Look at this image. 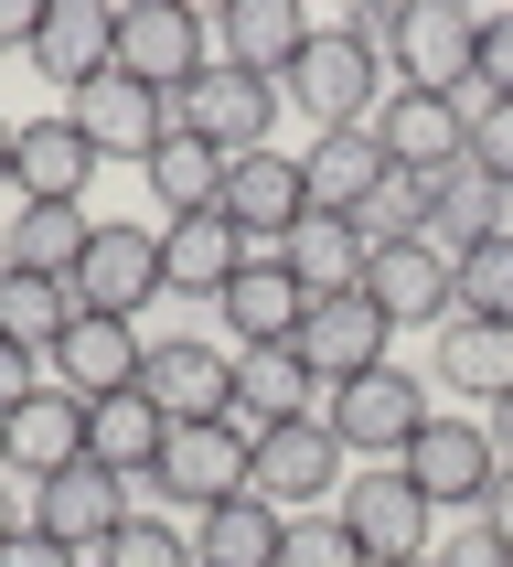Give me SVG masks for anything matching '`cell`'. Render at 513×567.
<instances>
[{
	"instance_id": "cell-9",
	"label": "cell",
	"mask_w": 513,
	"mask_h": 567,
	"mask_svg": "<svg viewBox=\"0 0 513 567\" xmlns=\"http://www.w3.org/2000/svg\"><path fill=\"white\" fill-rule=\"evenodd\" d=\"M428 514L439 504H428L396 461H375L364 482H343V525H353V546H364L375 567H417L428 557Z\"/></svg>"
},
{
	"instance_id": "cell-39",
	"label": "cell",
	"mask_w": 513,
	"mask_h": 567,
	"mask_svg": "<svg viewBox=\"0 0 513 567\" xmlns=\"http://www.w3.org/2000/svg\"><path fill=\"white\" fill-rule=\"evenodd\" d=\"M471 172H492V183L513 193V107H481L471 118Z\"/></svg>"
},
{
	"instance_id": "cell-16",
	"label": "cell",
	"mask_w": 513,
	"mask_h": 567,
	"mask_svg": "<svg viewBox=\"0 0 513 567\" xmlns=\"http://www.w3.org/2000/svg\"><path fill=\"white\" fill-rule=\"evenodd\" d=\"M256 493L279 514H311L343 493V440L321 417H289V429H256Z\"/></svg>"
},
{
	"instance_id": "cell-29",
	"label": "cell",
	"mask_w": 513,
	"mask_h": 567,
	"mask_svg": "<svg viewBox=\"0 0 513 567\" xmlns=\"http://www.w3.org/2000/svg\"><path fill=\"white\" fill-rule=\"evenodd\" d=\"M439 385L471 396V408H503L513 396V332L503 321H449L439 332Z\"/></svg>"
},
{
	"instance_id": "cell-40",
	"label": "cell",
	"mask_w": 513,
	"mask_h": 567,
	"mask_svg": "<svg viewBox=\"0 0 513 567\" xmlns=\"http://www.w3.org/2000/svg\"><path fill=\"white\" fill-rule=\"evenodd\" d=\"M428 567H513V546H503V536H492V525L471 514L460 536H439V546H428Z\"/></svg>"
},
{
	"instance_id": "cell-3",
	"label": "cell",
	"mask_w": 513,
	"mask_h": 567,
	"mask_svg": "<svg viewBox=\"0 0 513 567\" xmlns=\"http://www.w3.org/2000/svg\"><path fill=\"white\" fill-rule=\"evenodd\" d=\"M289 107H311V128H375V107L396 96L375 43H353V32H311V54L289 64Z\"/></svg>"
},
{
	"instance_id": "cell-42",
	"label": "cell",
	"mask_w": 513,
	"mask_h": 567,
	"mask_svg": "<svg viewBox=\"0 0 513 567\" xmlns=\"http://www.w3.org/2000/svg\"><path fill=\"white\" fill-rule=\"evenodd\" d=\"M0 567H86V557H75V546H54L43 525H22V536L0 546Z\"/></svg>"
},
{
	"instance_id": "cell-26",
	"label": "cell",
	"mask_w": 513,
	"mask_h": 567,
	"mask_svg": "<svg viewBox=\"0 0 513 567\" xmlns=\"http://www.w3.org/2000/svg\"><path fill=\"white\" fill-rule=\"evenodd\" d=\"M300 172H311V215H364V193H375L396 161H385L375 128H321L311 151H300Z\"/></svg>"
},
{
	"instance_id": "cell-1",
	"label": "cell",
	"mask_w": 513,
	"mask_h": 567,
	"mask_svg": "<svg viewBox=\"0 0 513 567\" xmlns=\"http://www.w3.org/2000/svg\"><path fill=\"white\" fill-rule=\"evenodd\" d=\"M150 493L171 514H214L235 504V493H256V440H247V417H192V429H171L150 461Z\"/></svg>"
},
{
	"instance_id": "cell-21",
	"label": "cell",
	"mask_w": 513,
	"mask_h": 567,
	"mask_svg": "<svg viewBox=\"0 0 513 567\" xmlns=\"http://www.w3.org/2000/svg\"><path fill=\"white\" fill-rule=\"evenodd\" d=\"M311 11L300 0H224V22H214V43H224V64L235 75H268V86H289V64L311 54Z\"/></svg>"
},
{
	"instance_id": "cell-13",
	"label": "cell",
	"mask_w": 513,
	"mask_h": 567,
	"mask_svg": "<svg viewBox=\"0 0 513 567\" xmlns=\"http://www.w3.org/2000/svg\"><path fill=\"white\" fill-rule=\"evenodd\" d=\"M375 140H385L396 172H417V183H449V172L471 161V118H460V96H417V86H396L375 107Z\"/></svg>"
},
{
	"instance_id": "cell-31",
	"label": "cell",
	"mask_w": 513,
	"mask_h": 567,
	"mask_svg": "<svg viewBox=\"0 0 513 567\" xmlns=\"http://www.w3.org/2000/svg\"><path fill=\"white\" fill-rule=\"evenodd\" d=\"M86 236H96L86 204H22V215H11V236H0V257H11V268H32V279H75Z\"/></svg>"
},
{
	"instance_id": "cell-6",
	"label": "cell",
	"mask_w": 513,
	"mask_h": 567,
	"mask_svg": "<svg viewBox=\"0 0 513 567\" xmlns=\"http://www.w3.org/2000/svg\"><path fill=\"white\" fill-rule=\"evenodd\" d=\"M75 311H96V321H139L160 300V225H128V215H96V236H86V257H75Z\"/></svg>"
},
{
	"instance_id": "cell-23",
	"label": "cell",
	"mask_w": 513,
	"mask_h": 567,
	"mask_svg": "<svg viewBox=\"0 0 513 567\" xmlns=\"http://www.w3.org/2000/svg\"><path fill=\"white\" fill-rule=\"evenodd\" d=\"M64 118L96 140V161H150L160 140H171V96H150V86H128V75H107V86H86Z\"/></svg>"
},
{
	"instance_id": "cell-44",
	"label": "cell",
	"mask_w": 513,
	"mask_h": 567,
	"mask_svg": "<svg viewBox=\"0 0 513 567\" xmlns=\"http://www.w3.org/2000/svg\"><path fill=\"white\" fill-rule=\"evenodd\" d=\"M32 32H43V0H0V43H22V54H32Z\"/></svg>"
},
{
	"instance_id": "cell-30",
	"label": "cell",
	"mask_w": 513,
	"mask_h": 567,
	"mask_svg": "<svg viewBox=\"0 0 513 567\" xmlns=\"http://www.w3.org/2000/svg\"><path fill=\"white\" fill-rule=\"evenodd\" d=\"M279 257L300 268L311 300H332V289H364V257H375V247H364V225H353V215H300Z\"/></svg>"
},
{
	"instance_id": "cell-28",
	"label": "cell",
	"mask_w": 513,
	"mask_h": 567,
	"mask_svg": "<svg viewBox=\"0 0 513 567\" xmlns=\"http://www.w3.org/2000/svg\"><path fill=\"white\" fill-rule=\"evenodd\" d=\"M160 440H171V417H160L139 385H128V396H96V408H86V461H107L118 482H150Z\"/></svg>"
},
{
	"instance_id": "cell-24",
	"label": "cell",
	"mask_w": 513,
	"mask_h": 567,
	"mask_svg": "<svg viewBox=\"0 0 513 567\" xmlns=\"http://www.w3.org/2000/svg\"><path fill=\"white\" fill-rule=\"evenodd\" d=\"M235 417H247V440L256 429H289V417H321V375L300 364V343L235 353Z\"/></svg>"
},
{
	"instance_id": "cell-41",
	"label": "cell",
	"mask_w": 513,
	"mask_h": 567,
	"mask_svg": "<svg viewBox=\"0 0 513 567\" xmlns=\"http://www.w3.org/2000/svg\"><path fill=\"white\" fill-rule=\"evenodd\" d=\"M471 75L513 107V11H492V22H481V64H471Z\"/></svg>"
},
{
	"instance_id": "cell-43",
	"label": "cell",
	"mask_w": 513,
	"mask_h": 567,
	"mask_svg": "<svg viewBox=\"0 0 513 567\" xmlns=\"http://www.w3.org/2000/svg\"><path fill=\"white\" fill-rule=\"evenodd\" d=\"M32 385H43V375H32V353H22V343H0V417H11V408H22V396H32Z\"/></svg>"
},
{
	"instance_id": "cell-8",
	"label": "cell",
	"mask_w": 513,
	"mask_h": 567,
	"mask_svg": "<svg viewBox=\"0 0 513 567\" xmlns=\"http://www.w3.org/2000/svg\"><path fill=\"white\" fill-rule=\"evenodd\" d=\"M214 321H224V343H235V353H256V343H300V321H311V289H300V268H289L279 247H247V268L224 279Z\"/></svg>"
},
{
	"instance_id": "cell-38",
	"label": "cell",
	"mask_w": 513,
	"mask_h": 567,
	"mask_svg": "<svg viewBox=\"0 0 513 567\" xmlns=\"http://www.w3.org/2000/svg\"><path fill=\"white\" fill-rule=\"evenodd\" d=\"M279 567H375V557L353 546V525H343V514H289Z\"/></svg>"
},
{
	"instance_id": "cell-2",
	"label": "cell",
	"mask_w": 513,
	"mask_h": 567,
	"mask_svg": "<svg viewBox=\"0 0 513 567\" xmlns=\"http://www.w3.org/2000/svg\"><path fill=\"white\" fill-rule=\"evenodd\" d=\"M428 385L407 375V364H364V375H343V385H321V429L343 450H364V461H407V440L428 429Z\"/></svg>"
},
{
	"instance_id": "cell-46",
	"label": "cell",
	"mask_w": 513,
	"mask_h": 567,
	"mask_svg": "<svg viewBox=\"0 0 513 567\" xmlns=\"http://www.w3.org/2000/svg\"><path fill=\"white\" fill-rule=\"evenodd\" d=\"M481 429H492V450H503V461H513V396H503V408H492V417H481Z\"/></svg>"
},
{
	"instance_id": "cell-50",
	"label": "cell",
	"mask_w": 513,
	"mask_h": 567,
	"mask_svg": "<svg viewBox=\"0 0 513 567\" xmlns=\"http://www.w3.org/2000/svg\"><path fill=\"white\" fill-rule=\"evenodd\" d=\"M417 567H428V557H417Z\"/></svg>"
},
{
	"instance_id": "cell-5",
	"label": "cell",
	"mask_w": 513,
	"mask_h": 567,
	"mask_svg": "<svg viewBox=\"0 0 513 567\" xmlns=\"http://www.w3.org/2000/svg\"><path fill=\"white\" fill-rule=\"evenodd\" d=\"M214 64V32L192 0H118V75L150 96H182L192 75Z\"/></svg>"
},
{
	"instance_id": "cell-27",
	"label": "cell",
	"mask_w": 513,
	"mask_h": 567,
	"mask_svg": "<svg viewBox=\"0 0 513 567\" xmlns=\"http://www.w3.org/2000/svg\"><path fill=\"white\" fill-rule=\"evenodd\" d=\"M279 546H289V514L268 493H235V504L192 514V567H279Z\"/></svg>"
},
{
	"instance_id": "cell-10",
	"label": "cell",
	"mask_w": 513,
	"mask_h": 567,
	"mask_svg": "<svg viewBox=\"0 0 513 567\" xmlns=\"http://www.w3.org/2000/svg\"><path fill=\"white\" fill-rule=\"evenodd\" d=\"M449 268H460V257H449L439 236H396V247L364 257V300H375L396 332H417V321H449V311H460Z\"/></svg>"
},
{
	"instance_id": "cell-37",
	"label": "cell",
	"mask_w": 513,
	"mask_h": 567,
	"mask_svg": "<svg viewBox=\"0 0 513 567\" xmlns=\"http://www.w3.org/2000/svg\"><path fill=\"white\" fill-rule=\"evenodd\" d=\"M96 567H192V536L171 525V514H128L118 536L96 546Z\"/></svg>"
},
{
	"instance_id": "cell-49",
	"label": "cell",
	"mask_w": 513,
	"mask_h": 567,
	"mask_svg": "<svg viewBox=\"0 0 513 567\" xmlns=\"http://www.w3.org/2000/svg\"><path fill=\"white\" fill-rule=\"evenodd\" d=\"M0 268H11V257H0Z\"/></svg>"
},
{
	"instance_id": "cell-15",
	"label": "cell",
	"mask_w": 513,
	"mask_h": 567,
	"mask_svg": "<svg viewBox=\"0 0 513 567\" xmlns=\"http://www.w3.org/2000/svg\"><path fill=\"white\" fill-rule=\"evenodd\" d=\"M481 64V22L471 11H449V0H407V22H396V86L417 96H460Z\"/></svg>"
},
{
	"instance_id": "cell-7",
	"label": "cell",
	"mask_w": 513,
	"mask_h": 567,
	"mask_svg": "<svg viewBox=\"0 0 513 567\" xmlns=\"http://www.w3.org/2000/svg\"><path fill=\"white\" fill-rule=\"evenodd\" d=\"M396 472H407L439 514H481V504H492V482H503V450H492V429H481V417H449V408H439V417L407 440V461H396Z\"/></svg>"
},
{
	"instance_id": "cell-25",
	"label": "cell",
	"mask_w": 513,
	"mask_h": 567,
	"mask_svg": "<svg viewBox=\"0 0 513 567\" xmlns=\"http://www.w3.org/2000/svg\"><path fill=\"white\" fill-rule=\"evenodd\" d=\"M247 268V236L224 215H171L160 225V289H182V300H224V279Z\"/></svg>"
},
{
	"instance_id": "cell-45",
	"label": "cell",
	"mask_w": 513,
	"mask_h": 567,
	"mask_svg": "<svg viewBox=\"0 0 513 567\" xmlns=\"http://www.w3.org/2000/svg\"><path fill=\"white\" fill-rule=\"evenodd\" d=\"M481 525H492V536L513 546V461H503V482H492V504H481Z\"/></svg>"
},
{
	"instance_id": "cell-17",
	"label": "cell",
	"mask_w": 513,
	"mask_h": 567,
	"mask_svg": "<svg viewBox=\"0 0 513 567\" xmlns=\"http://www.w3.org/2000/svg\"><path fill=\"white\" fill-rule=\"evenodd\" d=\"M32 525H43L54 546H75V557H96V546L128 525V482L107 472V461H75V472L32 482Z\"/></svg>"
},
{
	"instance_id": "cell-14",
	"label": "cell",
	"mask_w": 513,
	"mask_h": 567,
	"mask_svg": "<svg viewBox=\"0 0 513 567\" xmlns=\"http://www.w3.org/2000/svg\"><path fill=\"white\" fill-rule=\"evenodd\" d=\"M247 247H289V225L311 215V172L289 151H247V161H224V204H214Z\"/></svg>"
},
{
	"instance_id": "cell-18",
	"label": "cell",
	"mask_w": 513,
	"mask_h": 567,
	"mask_svg": "<svg viewBox=\"0 0 513 567\" xmlns=\"http://www.w3.org/2000/svg\"><path fill=\"white\" fill-rule=\"evenodd\" d=\"M43 364H54V385L75 396V408H96V396H128V385H139L150 343H139V321H96V311H75V332H64Z\"/></svg>"
},
{
	"instance_id": "cell-11",
	"label": "cell",
	"mask_w": 513,
	"mask_h": 567,
	"mask_svg": "<svg viewBox=\"0 0 513 567\" xmlns=\"http://www.w3.org/2000/svg\"><path fill=\"white\" fill-rule=\"evenodd\" d=\"M32 64H43V86H64V107H75L86 86L118 75V11H107V0H43Z\"/></svg>"
},
{
	"instance_id": "cell-36",
	"label": "cell",
	"mask_w": 513,
	"mask_h": 567,
	"mask_svg": "<svg viewBox=\"0 0 513 567\" xmlns=\"http://www.w3.org/2000/svg\"><path fill=\"white\" fill-rule=\"evenodd\" d=\"M428 193H439V183H417V172H385V183L364 193V215H353V225H364V247H396V236H428Z\"/></svg>"
},
{
	"instance_id": "cell-22",
	"label": "cell",
	"mask_w": 513,
	"mask_h": 567,
	"mask_svg": "<svg viewBox=\"0 0 513 567\" xmlns=\"http://www.w3.org/2000/svg\"><path fill=\"white\" fill-rule=\"evenodd\" d=\"M385 332L396 321L364 300V289H332V300H311V321H300V364H311L321 385L364 375V364H385Z\"/></svg>"
},
{
	"instance_id": "cell-12",
	"label": "cell",
	"mask_w": 513,
	"mask_h": 567,
	"mask_svg": "<svg viewBox=\"0 0 513 567\" xmlns=\"http://www.w3.org/2000/svg\"><path fill=\"white\" fill-rule=\"evenodd\" d=\"M139 396H150L171 429H192V417H235V353L171 332V343H150V364H139Z\"/></svg>"
},
{
	"instance_id": "cell-32",
	"label": "cell",
	"mask_w": 513,
	"mask_h": 567,
	"mask_svg": "<svg viewBox=\"0 0 513 567\" xmlns=\"http://www.w3.org/2000/svg\"><path fill=\"white\" fill-rule=\"evenodd\" d=\"M75 332V289L64 279H32V268H0V343H22L32 364Z\"/></svg>"
},
{
	"instance_id": "cell-47",
	"label": "cell",
	"mask_w": 513,
	"mask_h": 567,
	"mask_svg": "<svg viewBox=\"0 0 513 567\" xmlns=\"http://www.w3.org/2000/svg\"><path fill=\"white\" fill-rule=\"evenodd\" d=\"M22 525H32V514H22V504H11V493H0V546L22 536Z\"/></svg>"
},
{
	"instance_id": "cell-35",
	"label": "cell",
	"mask_w": 513,
	"mask_h": 567,
	"mask_svg": "<svg viewBox=\"0 0 513 567\" xmlns=\"http://www.w3.org/2000/svg\"><path fill=\"white\" fill-rule=\"evenodd\" d=\"M449 289H460V311H449V321H503V332H513V225H503V236H481V247L449 268Z\"/></svg>"
},
{
	"instance_id": "cell-20",
	"label": "cell",
	"mask_w": 513,
	"mask_h": 567,
	"mask_svg": "<svg viewBox=\"0 0 513 567\" xmlns=\"http://www.w3.org/2000/svg\"><path fill=\"white\" fill-rule=\"evenodd\" d=\"M86 461V408L64 396V385H32L22 408L0 417V472H32V482H54Z\"/></svg>"
},
{
	"instance_id": "cell-19",
	"label": "cell",
	"mask_w": 513,
	"mask_h": 567,
	"mask_svg": "<svg viewBox=\"0 0 513 567\" xmlns=\"http://www.w3.org/2000/svg\"><path fill=\"white\" fill-rule=\"evenodd\" d=\"M86 183H96V140L64 118V107L11 128V193H22V204H86Z\"/></svg>"
},
{
	"instance_id": "cell-33",
	"label": "cell",
	"mask_w": 513,
	"mask_h": 567,
	"mask_svg": "<svg viewBox=\"0 0 513 567\" xmlns=\"http://www.w3.org/2000/svg\"><path fill=\"white\" fill-rule=\"evenodd\" d=\"M139 183L160 193V215H214L224 204V151H203L192 128H171V140L139 161Z\"/></svg>"
},
{
	"instance_id": "cell-48",
	"label": "cell",
	"mask_w": 513,
	"mask_h": 567,
	"mask_svg": "<svg viewBox=\"0 0 513 567\" xmlns=\"http://www.w3.org/2000/svg\"><path fill=\"white\" fill-rule=\"evenodd\" d=\"M11 128H22V118H0V183H11Z\"/></svg>"
},
{
	"instance_id": "cell-34",
	"label": "cell",
	"mask_w": 513,
	"mask_h": 567,
	"mask_svg": "<svg viewBox=\"0 0 513 567\" xmlns=\"http://www.w3.org/2000/svg\"><path fill=\"white\" fill-rule=\"evenodd\" d=\"M503 204H513V193L492 183V172H471V161H460V172L428 193V236H439L449 257H471L481 236H503Z\"/></svg>"
},
{
	"instance_id": "cell-4",
	"label": "cell",
	"mask_w": 513,
	"mask_h": 567,
	"mask_svg": "<svg viewBox=\"0 0 513 567\" xmlns=\"http://www.w3.org/2000/svg\"><path fill=\"white\" fill-rule=\"evenodd\" d=\"M279 107L289 96L268 86V75H235V64H203L182 96H171V128H192L203 151L247 161V151H279Z\"/></svg>"
}]
</instances>
